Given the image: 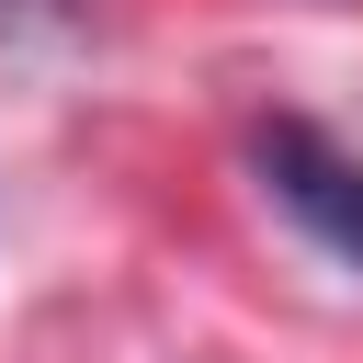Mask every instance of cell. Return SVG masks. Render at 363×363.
<instances>
[{"label":"cell","instance_id":"6da1fadb","mask_svg":"<svg viewBox=\"0 0 363 363\" xmlns=\"http://www.w3.org/2000/svg\"><path fill=\"white\" fill-rule=\"evenodd\" d=\"M250 159H261L272 204H284L329 261H352V272H363V159H352L340 136L295 125V113H284V125H261V147H250Z\"/></svg>","mask_w":363,"mask_h":363},{"label":"cell","instance_id":"7a4b0ae2","mask_svg":"<svg viewBox=\"0 0 363 363\" xmlns=\"http://www.w3.org/2000/svg\"><path fill=\"white\" fill-rule=\"evenodd\" d=\"M91 0H0V34H79Z\"/></svg>","mask_w":363,"mask_h":363}]
</instances>
